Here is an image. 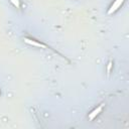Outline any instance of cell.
<instances>
[{"instance_id": "277c9868", "label": "cell", "mask_w": 129, "mask_h": 129, "mask_svg": "<svg viewBox=\"0 0 129 129\" xmlns=\"http://www.w3.org/2000/svg\"><path fill=\"white\" fill-rule=\"evenodd\" d=\"M10 2H11L14 6H16L17 8L20 7V2H19V0H10Z\"/></svg>"}, {"instance_id": "3957f363", "label": "cell", "mask_w": 129, "mask_h": 129, "mask_svg": "<svg viewBox=\"0 0 129 129\" xmlns=\"http://www.w3.org/2000/svg\"><path fill=\"white\" fill-rule=\"evenodd\" d=\"M102 109H103V105H100L99 107H97L96 109H94V110L89 114V120H93L95 117H97V115H99V114L101 113Z\"/></svg>"}, {"instance_id": "5b68a950", "label": "cell", "mask_w": 129, "mask_h": 129, "mask_svg": "<svg viewBox=\"0 0 129 129\" xmlns=\"http://www.w3.org/2000/svg\"><path fill=\"white\" fill-rule=\"evenodd\" d=\"M111 68H112V61L110 60V61L108 62V64H107V75H108V76H109V74H110Z\"/></svg>"}, {"instance_id": "7a4b0ae2", "label": "cell", "mask_w": 129, "mask_h": 129, "mask_svg": "<svg viewBox=\"0 0 129 129\" xmlns=\"http://www.w3.org/2000/svg\"><path fill=\"white\" fill-rule=\"evenodd\" d=\"M124 2V0H115L114 1V3L112 4V6L110 7V9L108 10V14H112L113 12H115L120 6H121V4Z\"/></svg>"}, {"instance_id": "6da1fadb", "label": "cell", "mask_w": 129, "mask_h": 129, "mask_svg": "<svg viewBox=\"0 0 129 129\" xmlns=\"http://www.w3.org/2000/svg\"><path fill=\"white\" fill-rule=\"evenodd\" d=\"M24 41L30 45H33V46H36V47H41V48H47V46L41 42H38L36 40H33V39H30L28 37H24Z\"/></svg>"}]
</instances>
